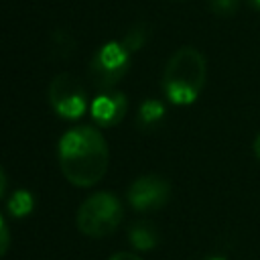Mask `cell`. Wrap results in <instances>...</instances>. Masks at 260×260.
I'll list each match as a JSON object with an SVG mask.
<instances>
[{"mask_svg": "<svg viewBox=\"0 0 260 260\" xmlns=\"http://www.w3.org/2000/svg\"><path fill=\"white\" fill-rule=\"evenodd\" d=\"M165 114H167V110H165V104L162 102H158V100H146V102L140 104L136 120H138V126L142 130H152V128H156L162 122Z\"/></svg>", "mask_w": 260, "mask_h": 260, "instance_id": "cell-9", "label": "cell"}, {"mask_svg": "<svg viewBox=\"0 0 260 260\" xmlns=\"http://www.w3.org/2000/svg\"><path fill=\"white\" fill-rule=\"evenodd\" d=\"M35 207V197L26 189H16L8 199V211L14 217H26Z\"/></svg>", "mask_w": 260, "mask_h": 260, "instance_id": "cell-10", "label": "cell"}, {"mask_svg": "<svg viewBox=\"0 0 260 260\" xmlns=\"http://www.w3.org/2000/svg\"><path fill=\"white\" fill-rule=\"evenodd\" d=\"M252 148H254V154H256L258 160H260V132L256 134V138H254V146H252Z\"/></svg>", "mask_w": 260, "mask_h": 260, "instance_id": "cell-16", "label": "cell"}, {"mask_svg": "<svg viewBox=\"0 0 260 260\" xmlns=\"http://www.w3.org/2000/svg\"><path fill=\"white\" fill-rule=\"evenodd\" d=\"M110 260H142V258L132 252H116L114 256H110Z\"/></svg>", "mask_w": 260, "mask_h": 260, "instance_id": "cell-14", "label": "cell"}, {"mask_svg": "<svg viewBox=\"0 0 260 260\" xmlns=\"http://www.w3.org/2000/svg\"><path fill=\"white\" fill-rule=\"evenodd\" d=\"M6 187H8V179H6V173H4V169H2V165H0V199H2L4 193H6Z\"/></svg>", "mask_w": 260, "mask_h": 260, "instance_id": "cell-15", "label": "cell"}, {"mask_svg": "<svg viewBox=\"0 0 260 260\" xmlns=\"http://www.w3.org/2000/svg\"><path fill=\"white\" fill-rule=\"evenodd\" d=\"M171 197V185L165 177L148 173L140 175L132 181L128 187V201L132 209L146 213V211H156L160 209Z\"/></svg>", "mask_w": 260, "mask_h": 260, "instance_id": "cell-6", "label": "cell"}, {"mask_svg": "<svg viewBox=\"0 0 260 260\" xmlns=\"http://www.w3.org/2000/svg\"><path fill=\"white\" fill-rule=\"evenodd\" d=\"M130 51L122 41L104 43L89 61V79L100 91L114 89L130 69Z\"/></svg>", "mask_w": 260, "mask_h": 260, "instance_id": "cell-4", "label": "cell"}, {"mask_svg": "<svg viewBox=\"0 0 260 260\" xmlns=\"http://www.w3.org/2000/svg\"><path fill=\"white\" fill-rule=\"evenodd\" d=\"M8 248H10V230L4 221V217L0 215V258L8 252Z\"/></svg>", "mask_w": 260, "mask_h": 260, "instance_id": "cell-13", "label": "cell"}, {"mask_svg": "<svg viewBox=\"0 0 260 260\" xmlns=\"http://www.w3.org/2000/svg\"><path fill=\"white\" fill-rule=\"evenodd\" d=\"M146 41H148V24H146V22H136V24L130 26V30L124 35L122 45H124L130 53H134V51H138Z\"/></svg>", "mask_w": 260, "mask_h": 260, "instance_id": "cell-11", "label": "cell"}, {"mask_svg": "<svg viewBox=\"0 0 260 260\" xmlns=\"http://www.w3.org/2000/svg\"><path fill=\"white\" fill-rule=\"evenodd\" d=\"M205 260H225L223 256H209V258H205Z\"/></svg>", "mask_w": 260, "mask_h": 260, "instance_id": "cell-18", "label": "cell"}, {"mask_svg": "<svg viewBox=\"0 0 260 260\" xmlns=\"http://www.w3.org/2000/svg\"><path fill=\"white\" fill-rule=\"evenodd\" d=\"M209 10L217 16H232L240 8V0H207Z\"/></svg>", "mask_w": 260, "mask_h": 260, "instance_id": "cell-12", "label": "cell"}, {"mask_svg": "<svg viewBox=\"0 0 260 260\" xmlns=\"http://www.w3.org/2000/svg\"><path fill=\"white\" fill-rule=\"evenodd\" d=\"M128 240L136 250H152L158 244V232L150 221H136L128 232Z\"/></svg>", "mask_w": 260, "mask_h": 260, "instance_id": "cell-8", "label": "cell"}, {"mask_svg": "<svg viewBox=\"0 0 260 260\" xmlns=\"http://www.w3.org/2000/svg\"><path fill=\"white\" fill-rule=\"evenodd\" d=\"M59 167L75 187L98 185L110 165V148L104 134L93 126H75L59 138Z\"/></svg>", "mask_w": 260, "mask_h": 260, "instance_id": "cell-1", "label": "cell"}, {"mask_svg": "<svg viewBox=\"0 0 260 260\" xmlns=\"http://www.w3.org/2000/svg\"><path fill=\"white\" fill-rule=\"evenodd\" d=\"M49 104L65 120H77L87 110L83 83L71 73H57L49 83Z\"/></svg>", "mask_w": 260, "mask_h": 260, "instance_id": "cell-5", "label": "cell"}, {"mask_svg": "<svg viewBox=\"0 0 260 260\" xmlns=\"http://www.w3.org/2000/svg\"><path fill=\"white\" fill-rule=\"evenodd\" d=\"M128 112V100L122 91L110 89V91H100V95L93 98L89 104V114L91 120L100 128H112L118 126Z\"/></svg>", "mask_w": 260, "mask_h": 260, "instance_id": "cell-7", "label": "cell"}, {"mask_svg": "<svg viewBox=\"0 0 260 260\" xmlns=\"http://www.w3.org/2000/svg\"><path fill=\"white\" fill-rule=\"evenodd\" d=\"M246 2H248V4L252 6V8H256V10H260V0H246Z\"/></svg>", "mask_w": 260, "mask_h": 260, "instance_id": "cell-17", "label": "cell"}, {"mask_svg": "<svg viewBox=\"0 0 260 260\" xmlns=\"http://www.w3.org/2000/svg\"><path fill=\"white\" fill-rule=\"evenodd\" d=\"M207 77V63L205 57L195 47H181L177 49L162 71V91L167 100L175 106H189L193 104Z\"/></svg>", "mask_w": 260, "mask_h": 260, "instance_id": "cell-2", "label": "cell"}, {"mask_svg": "<svg viewBox=\"0 0 260 260\" xmlns=\"http://www.w3.org/2000/svg\"><path fill=\"white\" fill-rule=\"evenodd\" d=\"M124 219L122 201L110 191H98L85 197L77 209L75 223L87 238H106L114 234Z\"/></svg>", "mask_w": 260, "mask_h": 260, "instance_id": "cell-3", "label": "cell"}]
</instances>
